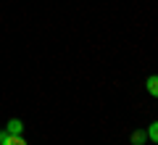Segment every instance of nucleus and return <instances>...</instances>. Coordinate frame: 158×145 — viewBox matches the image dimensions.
I'll return each instance as SVG.
<instances>
[{"label": "nucleus", "instance_id": "obj_1", "mask_svg": "<svg viewBox=\"0 0 158 145\" xmlns=\"http://www.w3.org/2000/svg\"><path fill=\"white\" fill-rule=\"evenodd\" d=\"M0 145H29L24 140V134H8L6 129L0 132Z\"/></svg>", "mask_w": 158, "mask_h": 145}, {"label": "nucleus", "instance_id": "obj_2", "mask_svg": "<svg viewBox=\"0 0 158 145\" xmlns=\"http://www.w3.org/2000/svg\"><path fill=\"white\" fill-rule=\"evenodd\" d=\"M145 90H148V95L158 98V74H150V77L145 79Z\"/></svg>", "mask_w": 158, "mask_h": 145}, {"label": "nucleus", "instance_id": "obj_3", "mask_svg": "<svg viewBox=\"0 0 158 145\" xmlns=\"http://www.w3.org/2000/svg\"><path fill=\"white\" fill-rule=\"evenodd\" d=\"M6 132H8V134H21V132H24L21 119H11V122L6 124Z\"/></svg>", "mask_w": 158, "mask_h": 145}, {"label": "nucleus", "instance_id": "obj_4", "mask_svg": "<svg viewBox=\"0 0 158 145\" xmlns=\"http://www.w3.org/2000/svg\"><path fill=\"white\" fill-rule=\"evenodd\" d=\"M129 140H132V145H145V140H148V132H145V129H135Z\"/></svg>", "mask_w": 158, "mask_h": 145}, {"label": "nucleus", "instance_id": "obj_5", "mask_svg": "<svg viewBox=\"0 0 158 145\" xmlns=\"http://www.w3.org/2000/svg\"><path fill=\"white\" fill-rule=\"evenodd\" d=\"M145 132H148V140H153V143H158V122H153L150 127L145 129Z\"/></svg>", "mask_w": 158, "mask_h": 145}]
</instances>
